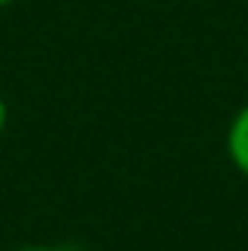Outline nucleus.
I'll return each instance as SVG.
<instances>
[{"instance_id": "obj_4", "label": "nucleus", "mask_w": 248, "mask_h": 251, "mask_svg": "<svg viewBox=\"0 0 248 251\" xmlns=\"http://www.w3.org/2000/svg\"><path fill=\"white\" fill-rule=\"evenodd\" d=\"M10 3H16V0H0V6H10Z\"/></svg>"}, {"instance_id": "obj_2", "label": "nucleus", "mask_w": 248, "mask_h": 251, "mask_svg": "<svg viewBox=\"0 0 248 251\" xmlns=\"http://www.w3.org/2000/svg\"><path fill=\"white\" fill-rule=\"evenodd\" d=\"M16 251H80V248H64V245H25Z\"/></svg>"}, {"instance_id": "obj_3", "label": "nucleus", "mask_w": 248, "mask_h": 251, "mask_svg": "<svg viewBox=\"0 0 248 251\" xmlns=\"http://www.w3.org/2000/svg\"><path fill=\"white\" fill-rule=\"evenodd\" d=\"M3 127H6V105H3V99H0V134H3Z\"/></svg>"}, {"instance_id": "obj_1", "label": "nucleus", "mask_w": 248, "mask_h": 251, "mask_svg": "<svg viewBox=\"0 0 248 251\" xmlns=\"http://www.w3.org/2000/svg\"><path fill=\"white\" fill-rule=\"evenodd\" d=\"M226 153H229L232 166L248 178V102L236 111L229 130H226Z\"/></svg>"}]
</instances>
